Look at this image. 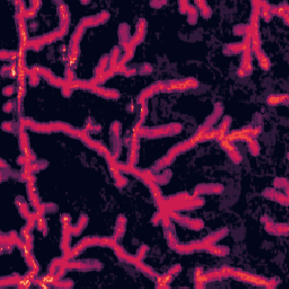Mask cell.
<instances>
[{"mask_svg":"<svg viewBox=\"0 0 289 289\" xmlns=\"http://www.w3.org/2000/svg\"><path fill=\"white\" fill-rule=\"evenodd\" d=\"M230 277H234V278L238 279L241 281L248 282V283H253L255 286H261V287H267V285H268V279L260 277V276H253L251 273L241 271V270H235V269L233 270Z\"/></svg>","mask_w":289,"mask_h":289,"instance_id":"obj_1","label":"cell"},{"mask_svg":"<svg viewBox=\"0 0 289 289\" xmlns=\"http://www.w3.org/2000/svg\"><path fill=\"white\" fill-rule=\"evenodd\" d=\"M288 95L282 94V95H270L267 97V103L271 106H276L279 104H288Z\"/></svg>","mask_w":289,"mask_h":289,"instance_id":"obj_2","label":"cell"},{"mask_svg":"<svg viewBox=\"0 0 289 289\" xmlns=\"http://www.w3.org/2000/svg\"><path fill=\"white\" fill-rule=\"evenodd\" d=\"M255 55H257V58H258L260 67H261L263 70H269L270 67H271V62H270L268 57L265 55V53L260 50V51H258L255 53Z\"/></svg>","mask_w":289,"mask_h":289,"instance_id":"obj_3","label":"cell"},{"mask_svg":"<svg viewBox=\"0 0 289 289\" xmlns=\"http://www.w3.org/2000/svg\"><path fill=\"white\" fill-rule=\"evenodd\" d=\"M208 251L211 253V254H215V255H226L228 254V248H221V246H215V245H211L210 248H208Z\"/></svg>","mask_w":289,"mask_h":289,"instance_id":"obj_4","label":"cell"},{"mask_svg":"<svg viewBox=\"0 0 289 289\" xmlns=\"http://www.w3.org/2000/svg\"><path fill=\"white\" fill-rule=\"evenodd\" d=\"M218 142L220 144V147H221L224 150H226L227 153H230V151L237 149V148L235 147V144H233V142H230V141H228V140H225V139H223V140H220V141H218Z\"/></svg>","mask_w":289,"mask_h":289,"instance_id":"obj_5","label":"cell"},{"mask_svg":"<svg viewBox=\"0 0 289 289\" xmlns=\"http://www.w3.org/2000/svg\"><path fill=\"white\" fill-rule=\"evenodd\" d=\"M149 187H150L151 194H153V196H154V199H155L156 201H159V200L163 199V198H162V193H160V190H159V187L156 185L155 183L149 184Z\"/></svg>","mask_w":289,"mask_h":289,"instance_id":"obj_6","label":"cell"},{"mask_svg":"<svg viewBox=\"0 0 289 289\" xmlns=\"http://www.w3.org/2000/svg\"><path fill=\"white\" fill-rule=\"evenodd\" d=\"M144 34H141V33H137L136 32V34H134L133 36L130 39V43L132 44V46H136V45H138L140 42H142V40H144Z\"/></svg>","mask_w":289,"mask_h":289,"instance_id":"obj_7","label":"cell"},{"mask_svg":"<svg viewBox=\"0 0 289 289\" xmlns=\"http://www.w3.org/2000/svg\"><path fill=\"white\" fill-rule=\"evenodd\" d=\"M25 89H26L25 86H19L18 85V87H17V103H18V107H21V101H23V98L25 96V93H26Z\"/></svg>","mask_w":289,"mask_h":289,"instance_id":"obj_8","label":"cell"},{"mask_svg":"<svg viewBox=\"0 0 289 289\" xmlns=\"http://www.w3.org/2000/svg\"><path fill=\"white\" fill-rule=\"evenodd\" d=\"M228 155H229L230 159H232L235 164H239V163L242 162V156L239 155L237 149H236V150H233V151H230V153H228Z\"/></svg>","mask_w":289,"mask_h":289,"instance_id":"obj_9","label":"cell"},{"mask_svg":"<svg viewBox=\"0 0 289 289\" xmlns=\"http://www.w3.org/2000/svg\"><path fill=\"white\" fill-rule=\"evenodd\" d=\"M166 238H167V241H168V243H169V246L173 248H175L177 246V243H176V239L174 237V235H173V233L171 232V230H168V232H166Z\"/></svg>","mask_w":289,"mask_h":289,"instance_id":"obj_10","label":"cell"},{"mask_svg":"<svg viewBox=\"0 0 289 289\" xmlns=\"http://www.w3.org/2000/svg\"><path fill=\"white\" fill-rule=\"evenodd\" d=\"M248 148H250V151L252 153V155H258L259 154V150H260V148H259V144L258 142L255 141V139L254 140H252L251 142H248Z\"/></svg>","mask_w":289,"mask_h":289,"instance_id":"obj_11","label":"cell"},{"mask_svg":"<svg viewBox=\"0 0 289 289\" xmlns=\"http://www.w3.org/2000/svg\"><path fill=\"white\" fill-rule=\"evenodd\" d=\"M28 78H30V83H31L32 86H35V85L39 84V75H36L35 72L32 71V69L30 75H28Z\"/></svg>","mask_w":289,"mask_h":289,"instance_id":"obj_12","label":"cell"},{"mask_svg":"<svg viewBox=\"0 0 289 289\" xmlns=\"http://www.w3.org/2000/svg\"><path fill=\"white\" fill-rule=\"evenodd\" d=\"M229 124H230V119L229 118H226V119H224V121H223V123L220 124V127L218 128L220 131H224V132H227L228 128H229Z\"/></svg>","mask_w":289,"mask_h":289,"instance_id":"obj_13","label":"cell"},{"mask_svg":"<svg viewBox=\"0 0 289 289\" xmlns=\"http://www.w3.org/2000/svg\"><path fill=\"white\" fill-rule=\"evenodd\" d=\"M146 32V21L144 19H140L137 24V33H141L144 34Z\"/></svg>","mask_w":289,"mask_h":289,"instance_id":"obj_14","label":"cell"},{"mask_svg":"<svg viewBox=\"0 0 289 289\" xmlns=\"http://www.w3.org/2000/svg\"><path fill=\"white\" fill-rule=\"evenodd\" d=\"M148 113V109H147V104L146 103H142L141 104V112H140V123L142 124L144 123V118H146V115Z\"/></svg>","mask_w":289,"mask_h":289,"instance_id":"obj_15","label":"cell"},{"mask_svg":"<svg viewBox=\"0 0 289 289\" xmlns=\"http://www.w3.org/2000/svg\"><path fill=\"white\" fill-rule=\"evenodd\" d=\"M133 57V50H130V51H125V53H124V55L122 57V60L120 62H122V63H125L127 61H129L131 58Z\"/></svg>","mask_w":289,"mask_h":289,"instance_id":"obj_16","label":"cell"},{"mask_svg":"<svg viewBox=\"0 0 289 289\" xmlns=\"http://www.w3.org/2000/svg\"><path fill=\"white\" fill-rule=\"evenodd\" d=\"M36 14H37V10L35 9V8H33V7H30L27 11H26V15H25V18H34L35 16H36Z\"/></svg>","mask_w":289,"mask_h":289,"instance_id":"obj_17","label":"cell"},{"mask_svg":"<svg viewBox=\"0 0 289 289\" xmlns=\"http://www.w3.org/2000/svg\"><path fill=\"white\" fill-rule=\"evenodd\" d=\"M201 11V15L205 17V18H209L210 16H211V9H210V7L207 5L206 7H203L202 9H200Z\"/></svg>","mask_w":289,"mask_h":289,"instance_id":"obj_18","label":"cell"},{"mask_svg":"<svg viewBox=\"0 0 289 289\" xmlns=\"http://www.w3.org/2000/svg\"><path fill=\"white\" fill-rule=\"evenodd\" d=\"M58 11H59V15H62V14H64V12H68V7H67V5L66 3H63V2H59L58 3Z\"/></svg>","mask_w":289,"mask_h":289,"instance_id":"obj_19","label":"cell"},{"mask_svg":"<svg viewBox=\"0 0 289 289\" xmlns=\"http://www.w3.org/2000/svg\"><path fill=\"white\" fill-rule=\"evenodd\" d=\"M119 55H120V50H119V48H114L112 52H111V54H110V59H112V60H118L119 59Z\"/></svg>","mask_w":289,"mask_h":289,"instance_id":"obj_20","label":"cell"},{"mask_svg":"<svg viewBox=\"0 0 289 289\" xmlns=\"http://www.w3.org/2000/svg\"><path fill=\"white\" fill-rule=\"evenodd\" d=\"M112 132L114 133V137H119V132H120V123L115 122L112 125Z\"/></svg>","mask_w":289,"mask_h":289,"instance_id":"obj_21","label":"cell"},{"mask_svg":"<svg viewBox=\"0 0 289 289\" xmlns=\"http://www.w3.org/2000/svg\"><path fill=\"white\" fill-rule=\"evenodd\" d=\"M146 250H147V246H141V248H140L139 252H138V255H137V259H138V260L142 261V259H144V252H146Z\"/></svg>","mask_w":289,"mask_h":289,"instance_id":"obj_22","label":"cell"},{"mask_svg":"<svg viewBox=\"0 0 289 289\" xmlns=\"http://www.w3.org/2000/svg\"><path fill=\"white\" fill-rule=\"evenodd\" d=\"M3 95H6V96H8V95H11V94L14 93V87L12 86H8V87H6L5 89H3Z\"/></svg>","mask_w":289,"mask_h":289,"instance_id":"obj_23","label":"cell"},{"mask_svg":"<svg viewBox=\"0 0 289 289\" xmlns=\"http://www.w3.org/2000/svg\"><path fill=\"white\" fill-rule=\"evenodd\" d=\"M180 270H181V267H180V265H174L173 268H172V269H171V270H169V271H168V273L173 276V274H175V273H177V272H178Z\"/></svg>","mask_w":289,"mask_h":289,"instance_id":"obj_24","label":"cell"},{"mask_svg":"<svg viewBox=\"0 0 289 289\" xmlns=\"http://www.w3.org/2000/svg\"><path fill=\"white\" fill-rule=\"evenodd\" d=\"M61 223L62 224H70V217H69V215H62Z\"/></svg>","mask_w":289,"mask_h":289,"instance_id":"obj_25","label":"cell"},{"mask_svg":"<svg viewBox=\"0 0 289 289\" xmlns=\"http://www.w3.org/2000/svg\"><path fill=\"white\" fill-rule=\"evenodd\" d=\"M2 129L6 130V131H11L12 130V124L9 123V122H5L2 124Z\"/></svg>","mask_w":289,"mask_h":289,"instance_id":"obj_26","label":"cell"},{"mask_svg":"<svg viewBox=\"0 0 289 289\" xmlns=\"http://www.w3.org/2000/svg\"><path fill=\"white\" fill-rule=\"evenodd\" d=\"M31 3H32V7H33V8H35L36 10H39V8L41 7V5H42L41 1H32Z\"/></svg>","mask_w":289,"mask_h":289,"instance_id":"obj_27","label":"cell"},{"mask_svg":"<svg viewBox=\"0 0 289 289\" xmlns=\"http://www.w3.org/2000/svg\"><path fill=\"white\" fill-rule=\"evenodd\" d=\"M3 110H5V112H10L11 110H12V104L10 102H8V103L3 106Z\"/></svg>","mask_w":289,"mask_h":289,"instance_id":"obj_28","label":"cell"},{"mask_svg":"<svg viewBox=\"0 0 289 289\" xmlns=\"http://www.w3.org/2000/svg\"><path fill=\"white\" fill-rule=\"evenodd\" d=\"M202 273H203V269L202 268H196V273H194V278L199 277V276H200V274H202Z\"/></svg>","mask_w":289,"mask_h":289,"instance_id":"obj_29","label":"cell"},{"mask_svg":"<svg viewBox=\"0 0 289 289\" xmlns=\"http://www.w3.org/2000/svg\"><path fill=\"white\" fill-rule=\"evenodd\" d=\"M237 76L238 77H246L248 75H246V72L244 71L243 69H241V68H239V69H238V71H237Z\"/></svg>","mask_w":289,"mask_h":289,"instance_id":"obj_30","label":"cell"},{"mask_svg":"<svg viewBox=\"0 0 289 289\" xmlns=\"http://www.w3.org/2000/svg\"><path fill=\"white\" fill-rule=\"evenodd\" d=\"M282 18H283V21H285V24H286V25H288V24H289V21H288V14H287V15H285V16H283Z\"/></svg>","mask_w":289,"mask_h":289,"instance_id":"obj_31","label":"cell"}]
</instances>
